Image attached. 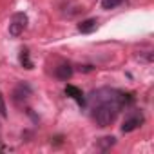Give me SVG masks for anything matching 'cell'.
Here are the masks:
<instances>
[{
	"label": "cell",
	"instance_id": "8992f818",
	"mask_svg": "<svg viewBox=\"0 0 154 154\" xmlns=\"http://www.w3.org/2000/svg\"><path fill=\"white\" fill-rule=\"evenodd\" d=\"M98 27V20L96 18H87V20H82L78 24V31L84 33V35H91L93 31H96Z\"/></svg>",
	"mask_w": 154,
	"mask_h": 154
},
{
	"label": "cell",
	"instance_id": "277c9868",
	"mask_svg": "<svg viewBox=\"0 0 154 154\" xmlns=\"http://www.w3.org/2000/svg\"><path fill=\"white\" fill-rule=\"evenodd\" d=\"M65 94H67L69 98H72L80 107H85V105H87V100H85L82 89H78L76 85H67V87H65Z\"/></svg>",
	"mask_w": 154,
	"mask_h": 154
},
{
	"label": "cell",
	"instance_id": "30bf717a",
	"mask_svg": "<svg viewBox=\"0 0 154 154\" xmlns=\"http://www.w3.org/2000/svg\"><path fill=\"white\" fill-rule=\"evenodd\" d=\"M114 145V138L112 136H105V138H102V141H100V147L105 150L107 147H112Z\"/></svg>",
	"mask_w": 154,
	"mask_h": 154
},
{
	"label": "cell",
	"instance_id": "3957f363",
	"mask_svg": "<svg viewBox=\"0 0 154 154\" xmlns=\"http://www.w3.org/2000/svg\"><path fill=\"white\" fill-rule=\"evenodd\" d=\"M143 122H145V118H143L141 112H131V114L123 120V123H122V132H132V131H136Z\"/></svg>",
	"mask_w": 154,
	"mask_h": 154
},
{
	"label": "cell",
	"instance_id": "6da1fadb",
	"mask_svg": "<svg viewBox=\"0 0 154 154\" xmlns=\"http://www.w3.org/2000/svg\"><path fill=\"white\" fill-rule=\"evenodd\" d=\"M134 102V96L118 89H98L89 94L91 103V118L100 127H109L118 118L120 111Z\"/></svg>",
	"mask_w": 154,
	"mask_h": 154
},
{
	"label": "cell",
	"instance_id": "5b68a950",
	"mask_svg": "<svg viewBox=\"0 0 154 154\" xmlns=\"http://www.w3.org/2000/svg\"><path fill=\"white\" fill-rule=\"evenodd\" d=\"M54 76H56L58 80L67 82L71 76H72V67H71L69 63H62V65H58V67L54 69Z\"/></svg>",
	"mask_w": 154,
	"mask_h": 154
},
{
	"label": "cell",
	"instance_id": "7a4b0ae2",
	"mask_svg": "<svg viewBox=\"0 0 154 154\" xmlns=\"http://www.w3.org/2000/svg\"><path fill=\"white\" fill-rule=\"evenodd\" d=\"M27 15L26 13H15L9 20V35L11 36H20L26 27H27Z\"/></svg>",
	"mask_w": 154,
	"mask_h": 154
},
{
	"label": "cell",
	"instance_id": "52a82bcc",
	"mask_svg": "<svg viewBox=\"0 0 154 154\" xmlns=\"http://www.w3.org/2000/svg\"><path fill=\"white\" fill-rule=\"evenodd\" d=\"M27 96H31V87H29L27 84L17 85V89H15V93H13V100H15V102H22V100H26Z\"/></svg>",
	"mask_w": 154,
	"mask_h": 154
},
{
	"label": "cell",
	"instance_id": "8fae6325",
	"mask_svg": "<svg viewBox=\"0 0 154 154\" xmlns=\"http://www.w3.org/2000/svg\"><path fill=\"white\" fill-rule=\"evenodd\" d=\"M0 116H2V118H8V107H6V100H4L2 93H0Z\"/></svg>",
	"mask_w": 154,
	"mask_h": 154
},
{
	"label": "cell",
	"instance_id": "9c48e42d",
	"mask_svg": "<svg viewBox=\"0 0 154 154\" xmlns=\"http://www.w3.org/2000/svg\"><path fill=\"white\" fill-rule=\"evenodd\" d=\"M122 4H125V0H102V8L107 9V11L109 9H116Z\"/></svg>",
	"mask_w": 154,
	"mask_h": 154
},
{
	"label": "cell",
	"instance_id": "ba28073f",
	"mask_svg": "<svg viewBox=\"0 0 154 154\" xmlns=\"http://www.w3.org/2000/svg\"><path fill=\"white\" fill-rule=\"evenodd\" d=\"M18 60H20L22 67H26V69H33V62H31V56H29V51H27V49H22V51H20Z\"/></svg>",
	"mask_w": 154,
	"mask_h": 154
}]
</instances>
